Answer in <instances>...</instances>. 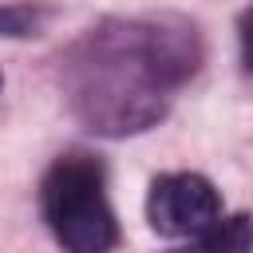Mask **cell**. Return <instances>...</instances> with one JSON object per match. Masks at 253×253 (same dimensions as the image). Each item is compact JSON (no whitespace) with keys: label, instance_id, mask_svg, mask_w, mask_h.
I'll list each match as a JSON object with an SVG mask.
<instances>
[{"label":"cell","instance_id":"obj_1","mask_svg":"<svg viewBox=\"0 0 253 253\" xmlns=\"http://www.w3.org/2000/svg\"><path fill=\"white\" fill-rule=\"evenodd\" d=\"M198 63L202 36L178 16L103 20L67 51L63 91L87 130L123 138L154 126Z\"/></svg>","mask_w":253,"mask_h":253},{"label":"cell","instance_id":"obj_2","mask_svg":"<svg viewBox=\"0 0 253 253\" xmlns=\"http://www.w3.org/2000/svg\"><path fill=\"white\" fill-rule=\"evenodd\" d=\"M40 210L63 253H111L119 245L107 170L87 150H67L47 166L40 182Z\"/></svg>","mask_w":253,"mask_h":253},{"label":"cell","instance_id":"obj_3","mask_svg":"<svg viewBox=\"0 0 253 253\" xmlns=\"http://www.w3.org/2000/svg\"><path fill=\"white\" fill-rule=\"evenodd\" d=\"M221 213V194L206 174H158L146 190V221L162 237H198Z\"/></svg>","mask_w":253,"mask_h":253},{"label":"cell","instance_id":"obj_4","mask_svg":"<svg viewBox=\"0 0 253 253\" xmlns=\"http://www.w3.org/2000/svg\"><path fill=\"white\" fill-rule=\"evenodd\" d=\"M198 253H253V213H217L198 233Z\"/></svg>","mask_w":253,"mask_h":253},{"label":"cell","instance_id":"obj_5","mask_svg":"<svg viewBox=\"0 0 253 253\" xmlns=\"http://www.w3.org/2000/svg\"><path fill=\"white\" fill-rule=\"evenodd\" d=\"M51 20V8L36 4V0H12L0 4V40H28L40 36Z\"/></svg>","mask_w":253,"mask_h":253},{"label":"cell","instance_id":"obj_6","mask_svg":"<svg viewBox=\"0 0 253 253\" xmlns=\"http://www.w3.org/2000/svg\"><path fill=\"white\" fill-rule=\"evenodd\" d=\"M237 43H241V67L253 75V4L237 16Z\"/></svg>","mask_w":253,"mask_h":253},{"label":"cell","instance_id":"obj_7","mask_svg":"<svg viewBox=\"0 0 253 253\" xmlns=\"http://www.w3.org/2000/svg\"><path fill=\"white\" fill-rule=\"evenodd\" d=\"M0 87H4V75H0Z\"/></svg>","mask_w":253,"mask_h":253}]
</instances>
